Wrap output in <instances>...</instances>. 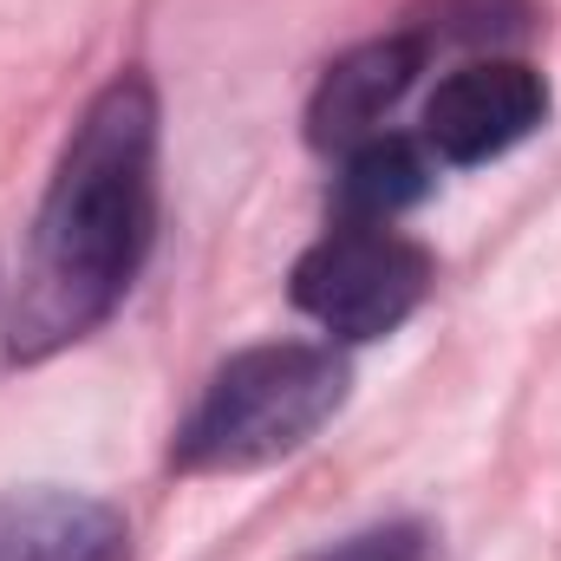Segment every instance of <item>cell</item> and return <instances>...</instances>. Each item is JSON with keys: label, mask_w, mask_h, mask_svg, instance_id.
I'll use <instances>...</instances> for the list:
<instances>
[{"label": "cell", "mask_w": 561, "mask_h": 561, "mask_svg": "<svg viewBox=\"0 0 561 561\" xmlns=\"http://www.w3.org/2000/svg\"><path fill=\"white\" fill-rule=\"evenodd\" d=\"M157 236V92L144 72H118L59 150L39 203L7 346L46 359L85 340L131 294Z\"/></svg>", "instance_id": "6da1fadb"}, {"label": "cell", "mask_w": 561, "mask_h": 561, "mask_svg": "<svg viewBox=\"0 0 561 561\" xmlns=\"http://www.w3.org/2000/svg\"><path fill=\"white\" fill-rule=\"evenodd\" d=\"M346 359L333 346L275 340L236 353L176 431V470H262L300 450L346 405Z\"/></svg>", "instance_id": "7a4b0ae2"}, {"label": "cell", "mask_w": 561, "mask_h": 561, "mask_svg": "<svg viewBox=\"0 0 561 561\" xmlns=\"http://www.w3.org/2000/svg\"><path fill=\"white\" fill-rule=\"evenodd\" d=\"M431 294V255L399 229L340 222L294 262V307L313 313L333 340H379L405 327Z\"/></svg>", "instance_id": "3957f363"}, {"label": "cell", "mask_w": 561, "mask_h": 561, "mask_svg": "<svg viewBox=\"0 0 561 561\" xmlns=\"http://www.w3.org/2000/svg\"><path fill=\"white\" fill-rule=\"evenodd\" d=\"M549 118V85L523 59H477L457 66L431 105H424V144L444 163H490L510 144H523Z\"/></svg>", "instance_id": "277c9868"}, {"label": "cell", "mask_w": 561, "mask_h": 561, "mask_svg": "<svg viewBox=\"0 0 561 561\" xmlns=\"http://www.w3.org/2000/svg\"><path fill=\"white\" fill-rule=\"evenodd\" d=\"M424 66V46L392 33V39H366L353 46L346 59L327 66V79L313 85V105H307V138L320 150H353V144L379 138V118L412 92Z\"/></svg>", "instance_id": "5b68a950"}, {"label": "cell", "mask_w": 561, "mask_h": 561, "mask_svg": "<svg viewBox=\"0 0 561 561\" xmlns=\"http://www.w3.org/2000/svg\"><path fill=\"white\" fill-rule=\"evenodd\" d=\"M125 516L79 490L0 496V561H125Z\"/></svg>", "instance_id": "8992f818"}, {"label": "cell", "mask_w": 561, "mask_h": 561, "mask_svg": "<svg viewBox=\"0 0 561 561\" xmlns=\"http://www.w3.org/2000/svg\"><path fill=\"white\" fill-rule=\"evenodd\" d=\"M424 196H431V157H424V144L379 131V138L346 150V170H340V222L392 229V216H405Z\"/></svg>", "instance_id": "52a82bcc"}, {"label": "cell", "mask_w": 561, "mask_h": 561, "mask_svg": "<svg viewBox=\"0 0 561 561\" xmlns=\"http://www.w3.org/2000/svg\"><path fill=\"white\" fill-rule=\"evenodd\" d=\"M327 561H419V536L412 529H379V536H359V542L333 549Z\"/></svg>", "instance_id": "ba28073f"}]
</instances>
